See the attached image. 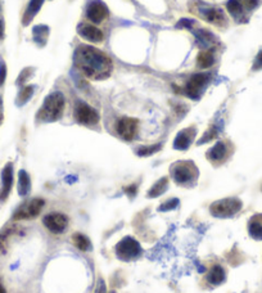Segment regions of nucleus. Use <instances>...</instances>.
Here are the masks:
<instances>
[{"mask_svg":"<svg viewBox=\"0 0 262 293\" xmlns=\"http://www.w3.org/2000/svg\"><path fill=\"white\" fill-rule=\"evenodd\" d=\"M75 63L90 79H105L112 72V60L105 53L89 45H80L76 49Z\"/></svg>","mask_w":262,"mask_h":293,"instance_id":"1","label":"nucleus"},{"mask_svg":"<svg viewBox=\"0 0 262 293\" xmlns=\"http://www.w3.org/2000/svg\"><path fill=\"white\" fill-rule=\"evenodd\" d=\"M64 111V97L62 93L57 92L48 95L45 98L44 104L39 111L38 118L45 122H53L59 120Z\"/></svg>","mask_w":262,"mask_h":293,"instance_id":"2","label":"nucleus"},{"mask_svg":"<svg viewBox=\"0 0 262 293\" xmlns=\"http://www.w3.org/2000/svg\"><path fill=\"white\" fill-rule=\"evenodd\" d=\"M171 175L177 184L188 185V184L196 181V179L198 177V170L193 162L181 161L171 166Z\"/></svg>","mask_w":262,"mask_h":293,"instance_id":"3","label":"nucleus"},{"mask_svg":"<svg viewBox=\"0 0 262 293\" xmlns=\"http://www.w3.org/2000/svg\"><path fill=\"white\" fill-rule=\"evenodd\" d=\"M242 201L238 198H225L220 199V201L212 203L211 207H210V211L211 214L215 216V218H231L237 212L240 211L242 208Z\"/></svg>","mask_w":262,"mask_h":293,"instance_id":"4","label":"nucleus"},{"mask_svg":"<svg viewBox=\"0 0 262 293\" xmlns=\"http://www.w3.org/2000/svg\"><path fill=\"white\" fill-rule=\"evenodd\" d=\"M142 247L134 238L126 236L116 246L117 257L122 261H133L142 255Z\"/></svg>","mask_w":262,"mask_h":293,"instance_id":"5","label":"nucleus"},{"mask_svg":"<svg viewBox=\"0 0 262 293\" xmlns=\"http://www.w3.org/2000/svg\"><path fill=\"white\" fill-rule=\"evenodd\" d=\"M44 199L34 198L30 202H26L13 215V220H30L36 218L44 207Z\"/></svg>","mask_w":262,"mask_h":293,"instance_id":"6","label":"nucleus"},{"mask_svg":"<svg viewBox=\"0 0 262 293\" xmlns=\"http://www.w3.org/2000/svg\"><path fill=\"white\" fill-rule=\"evenodd\" d=\"M75 118L77 122L86 126H94L99 122L98 112L84 102H79L76 104Z\"/></svg>","mask_w":262,"mask_h":293,"instance_id":"7","label":"nucleus"},{"mask_svg":"<svg viewBox=\"0 0 262 293\" xmlns=\"http://www.w3.org/2000/svg\"><path fill=\"white\" fill-rule=\"evenodd\" d=\"M210 82V75L209 73H196L192 79L188 81L187 86H185V94L192 99H199V97L202 95L203 90L206 86L209 85Z\"/></svg>","mask_w":262,"mask_h":293,"instance_id":"8","label":"nucleus"},{"mask_svg":"<svg viewBox=\"0 0 262 293\" xmlns=\"http://www.w3.org/2000/svg\"><path fill=\"white\" fill-rule=\"evenodd\" d=\"M138 126H139V121L136 118L131 117H122L118 120L116 125V130L118 135L125 140H133L135 138L136 132H138Z\"/></svg>","mask_w":262,"mask_h":293,"instance_id":"9","label":"nucleus"},{"mask_svg":"<svg viewBox=\"0 0 262 293\" xmlns=\"http://www.w3.org/2000/svg\"><path fill=\"white\" fill-rule=\"evenodd\" d=\"M43 221H44L45 228L54 234L63 233L68 227L67 216L63 214H59V212H53V214L47 215Z\"/></svg>","mask_w":262,"mask_h":293,"instance_id":"10","label":"nucleus"},{"mask_svg":"<svg viewBox=\"0 0 262 293\" xmlns=\"http://www.w3.org/2000/svg\"><path fill=\"white\" fill-rule=\"evenodd\" d=\"M108 8L103 1L101 0H94L88 5L86 9V16L92 21L93 23H101L103 22L108 17Z\"/></svg>","mask_w":262,"mask_h":293,"instance_id":"11","label":"nucleus"},{"mask_svg":"<svg viewBox=\"0 0 262 293\" xmlns=\"http://www.w3.org/2000/svg\"><path fill=\"white\" fill-rule=\"evenodd\" d=\"M13 186V165L8 164L1 173V189H0V201H5Z\"/></svg>","mask_w":262,"mask_h":293,"instance_id":"12","label":"nucleus"},{"mask_svg":"<svg viewBox=\"0 0 262 293\" xmlns=\"http://www.w3.org/2000/svg\"><path fill=\"white\" fill-rule=\"evenodd\" d=\"M194 136H196V127H187V129L181 130L175 138L174 147L179 151H185L190 147Z\"/></svg>","mask_w":262,"mask_h":293,"instance_id":"13","label":"nucleus"},{"mask_svg":"<svg viewBox=\"0 0 262 293\" xmlns=\"http://www.w3.org/2000/svg\"><path fill=\"white\" fill-rule=\"evenodd\" d=\"M79 34L82 38L86 40L92 41V43H101L103 41L105 35L99 29H97L95 26L88 25V23H82L79 26Z\"/></svg>","mask_w":262,"mask_h":293,"instance_id":"14","label":"nucleus"},{"mask_svg":"<svg viewBox=\"0 0 262 293\" xmlns=\"http://www.w3.org/2000/svg\"><path fill=\"white\" fill-rule=\"evenodd\" d=\"M227 149L226 144L224 142H218L217 144L213 145L209 152H207V158L211 162H221L226 157Z\"/></svg>","mask_w":262,"mask_h":293,"instance_id":"15","label":"nucleus"},{"mask_svg":"<svg viewBox=\"0 0 262 293\" xmlns=\"http://www.w3.org/2000/svg\"><path fill=\"white\" fill-rule=\"evenodd\" d=\"M248 232L253 239L262 240V214L255 215L250 220Z\"/></svg>","mask_w":262,"mask_h":293,"instance_id":"16","label":"nucleus"},{"mask_svg":"<svg viewBox=\"0 0 262 293\" xmlns=\"http://www.w3.org/2000/svg\"><path fill=\"white\" fill-rule=\"evenodd\" d=\"M202 14L205 16V18L209 21L210 23H213V25L221 26L225 23V14L220 9H216V8H209V9L203 10Z\"/></svg>","mask_w":262,"mask_h":293,"instance_id":"17","label":"nucleus"},{"mask_svg":"<svg viewBox=\"0 0 262 293\" xmlns=\"http://www.w3.org/2000/svg\"><path fill=\"white\" fill-rule=\"evenodd\" d=\"M44 3V0H31L30 4L27 5V9H26L25 14H23V25H29L30 22L32 21V18L36 16L40 10L41 5Z\"/></svg>","mask_w":262,"mask_h":293,"instance_id":"18","label":"nucleus"},{"mask_svg":"<svg viewBox=\"0 0 262 293\" xmlns=\"http://www.w3.org/2000/svg\"><path fill=\"white\" fill-rule=\"evenodd\" d=\"M225 281V270L220 265H215L209 273V282L211 284L218 286Z\"/></svg>","mask_w":262,"mask_h":293,"instance_id":"19","label":"nucleus"},{"mask_svg":"<svg viewBox=\"0 0 262 293\" xmlns=\"http://www.w3.org/2000/svg\"><path fill=\"white\" fill-rule=\"evenodd\" d=\"M167 186H168V179L167 177H162V179L158 180L157 183L152 186L151 189H149L148 197L149 198H156V197H158V195L163 194V193L167 190Z\"/></svg>","mask_w":262,"mask_h":293,"instance_id":"20","label":"nucleus"},{"mask_svg":"<svg viewBox=\"0 0 262 293\" xmlns=\"http://www.w3.org/2000/svg\"><path fill=\"white\" fill-rule=\"evenodd\" d=\"M30 188H31V184H30L29 174L26 173L25 170H21L19 171V175H18V193H19V195L29 194Z\"/></svg>","mask_w":262,"mask_h":293,"instance_id":"21","label":"nucleus"},{"mask_svg":"<svg viewBox=\"0 0 262 293\" xmlns=\"http://www.w3.org/2000/svg\"><path fill=\"white\" fill-rule=\"evenodd\" d=\"M197 63H198L199 68H210L212 64L215 63V57L211 52L202 51L197 57Z\"/></svg>","mask_w":262,"mask_h":293,"instance_id":"22","label":"nucleus"},{"mask_svg":"<svg viewBox=\"0 0 262 293\" xmlns=\"http://www.w3.org/2000/svg\"><path fill=\"white\" fill-rule=\"evenodd\" d=\"M72 242L73 244L77 247V249H80V251H82V252H86V251H89L90 247H92V244H90V239H89L86 235H84V234H80V233L73 234Z\"/></svg>","mask_w":262,"mask_h":293,"instance_id":"23","label":"nucleus"},{"mask_svg":"<svg viewBox=\"0 0 262 293\" xmlns=\"http://www.w3.org/2000/svg\"><path fill=\"white\" fill-rule=\"evenodd\" d=\"M243 6L242 0H229L226 4V9L233 17H239L243 14Z\"/></svg>","mask_w":262,"mask_h":293,"instance_id":"24","label":"nucleus"},{"mask_svg":"<svg viewBox=\"0 0 262 293\" xmlns=\"http://www.w3.org/2000/svg\"><path fill=\"white\" fill-rule=\"evenodd\" d=\"M161 148H162L161 144L140 147V148L136 149V155L140 156V157H148V156H152V155H155V153H157V152L159 151Z\"/></svg>","mask_w":262,"mask_h":293,"instance_id":"25","label":"nucleus"},{"mask_svg":"<svg viewBox=\"0 0 262 293\" xmlns=\"http://www.w3.org/2000/svg\"><path fill=\"white\" fill-rule=\"evenodd\" d=\"M196 36L199 43H202L203 47H207L209 44L213 43V35L207 30H199L198 32H196Z\"/></svg>","mask_w":262,"mask_h":293,"instance_id":"26","label":"nucleus"},{"mask_svg":"<svg viewBox=\"0 0 262 293\" xmlns=\"http://www.w3.org/2000/svg\"><path fill=\"white\" fill-rule=\"evenodd\" d=\"M13 232H14V229H13V228H6V229H4L0 232V253L5 252L6 242H8V238L12 235Z\"/></svg>","mask_w":262,"mask_h":293,"instance_id":"27","label":"nucleus"},{"mask_svg":"<svg viewBox=\"0 0 262 293\" xmlns=\"http://www.w3.org/2000/svg\"><path fill=\"white\" fill-rule=\"evenodd\" d=\"M32 94H34V86H25V88L19 92V95H18V104L19 106H22V104H25L26 102L29 101L30 98L32 97Z\"/></svg>","mask_w":262,"mask_h":293,"instance_id":"28","label":"nucleus"},{"mask_svg":"<svg viewBox=\"0 0 262 293\" xmlns=\"http://www.w3.org/2000/svg\"><path fill=\"white\" fill-rule=\"evenodd\" d=\"M216 136H217V130H216L215 127H211L209 131L206 132V135L203 136L201 140H199V144H202V143H206V142H210V140H212V139L216 138Z\"/></svg>","mask_w":262,"mask_h":293,"instance_id":"29","label":"nucleus"},{"mask_svg":"<svg viewBox=\"0 0 262 293\" xmlns=\"http://www.w3.org/2000/svg\"><path fill=\"white\" fill-rule=\"evenodd\" d=\"M179 205V199L174 198V199H168L164 205H162L161 207H159V210L161 211H170V210H172V208H175L176 206Z\"/></svg>","mask_w":262,"mask_h":293,"instance_id":"30","label":"nucleus"},{"mask_svg":"<svg viewBox=\"0 0 262 293\" xmlns=\"http://www.w3.org/2000/svg\"><path fill=\"white\" fill-rule=\"evenodd\" d=\"M253 71H259L262 69V51L257 54V57L255 58V62H253Z\"/></svg>","mask_w":262,"mask_h":293,"instance_id":"31","label":"nucleus"},{"mask_svg":"<svg viewBox=\"0 0 262 293\" xmlns=\"http://www.w3.org/2000/svg\"><path fill=\"white\" fill-rule=\"evenodd\" d=\"M242 3H243V5L246 6L247 9L252 10L259 5V0H242Z\"/></svg>","mask_w":262,"mask_h":293,"instance_id":"32","label":"nucleus"},{"mask_svg":"<svg viewBox=\"0 0 262 293\" xmlns=\"http://www.w3.org/2000/svg\"><path fill=\"white\" fill-rule=\"evenodd\" d=\"M94 293H107V288H105V282L99 279L98 284H97V288H95Z\"/></svg>","mask_w":262,"mask_h":293,"instance_id":"33","label":"nucleus"},{"mask_svg":"<svg viewBox=\"0 0 262 293\" xmlns=\"http://www.w3.org/2000/svg\"><path fill=\"white\" fill-rule=\"evenodd\" d=\"M136 190H138V186H136V184H133V185L127 186V188H125V192L127 193V195L129 197H134V195L136 194Z\"/></svg>","mask_w":262,"mask_h":293,"instance_id":"34","label":"nucleus"},{"mask_svg":"<svg viewBox=\"0 0 262 293\" xmlns=\"http://www.w3.org/2000/svg\"><path fill=\"white\" fill-rule=\"evenodd\" d=\"M5 75H6L5 64L0 63V85H3V84H4V80H5Z\"/></svg>","mask_w":262,"mask_h":293,"instance_id":"35","label":"nucleus"},{"mask_svg":"<svg viewBox=\"0 0 262 293\" xmlns=\"http://www.w3.org/2000/svg\"><path fill=\"white\" fill-rule=\"evenodd\" d=\"M193 21H190V19H187V18H184L181 19L180 22L177 23V27H190V26L193 25Z\"/></svg>","mask_w":262,"mask_h":293,"instance_id":"36","label":"nucleus"},{"mask_svg":"<svg viewBox=\"0 0 262 293\" xmlns=\"http://www.w3.org/2000/svg\"><path fill=\"white\" fill-rule=\"evenodd\" d=\"M4 36V23L3 21H0V39Z\"/></svg>","mask_w":262,"mask_h":293,"instance_id":"37","label":"nucleus"},{"mask_svg":"<svg viewBox=\"0 0 262 293\" xmlns=\"http://www.w3.org/2000/svg\"><path fill=\"white\" fill-rule=\"evenodd\" d=\"M3 121V104H1V99H0V123Z\"/></svg>","mask_w":262,"mask_h":293,"instance_id":"38","label":"nucleus"},{"mask_svg":"<svg viewBox=\"0 0 262 293\" xmlns=\"http://www.w3.org/2000/svg\"><path fill=\"white\" fill-rule=\"evenodd\" d=\"M0 293H6L5 288H4L3 283H1V281H0Z\"/></svg>","mask_w":262,"mask_h":293,"instance_id":"39","label":"nucleus"},{"mask_svg":"<svg viewBox=\"0 0 262 293\" xmlns=\"http://www.w3.org/2000/svg\"><path fill=\"white\" fill-rule=\"evenodd\" d=\"M111 293H114V292H111Z\"/></svg>","mask_w":262,"mask_h":293,"instance_id":"40","label":"nucleus"}]
</instances>
